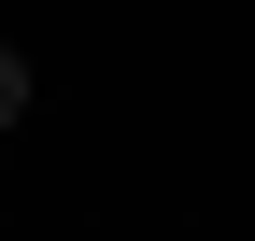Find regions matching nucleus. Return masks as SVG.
Returning <instances> with one entry per match:
<instances>
[{"instance_id":"nucleus-1","label":"nucleus","mask_w":255,"mask_h":241,"mask_svg":"<svg viewBox=\"0 0 255 241\" xmlns=\"http://www.w3.org/2000/svg\"><path fill=\"white\" fill-rule=\"evenodd\" d=\"M14 114H28V57L0 43V128H14Z\"/></svg>"}]
</instances>
